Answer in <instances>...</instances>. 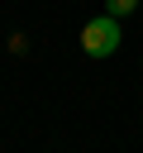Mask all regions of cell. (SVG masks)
<instances>
[{"label":"cell","mask_w":143,"mask_h":153,"mask_svg":"<svg viewBox=\"0 0 143 153\" xmlns=\"http://www.w3.org/2000/svg\"><path fill=\"white\" fill-rule=\"evenodd\" d=\"M119 43H124V33H119L114 14H95L91 24H81V53L86 57H114Z\"/></svg>","instance_id":"1"},{"label":"cell","mask_w":143,"mask_h":153,"mask_svg":"<svg viewBox=\"0 0 143 153\" xmlns=\"http://www.w3.org/2000/svg\"><path fill=\"white\" fill-rule=\"evenodd\" d=\"M143 0H105V14H114V19H124V14H133Z\"/></svg>","instance_id":"2"}]
</instances>
